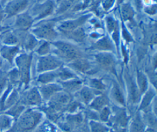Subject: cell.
I'll use <instances>...</instances> for the list:
<instances>
[{
    "instance_id": "obj_43",
    "label": "cell",
    "mask_w": 157,
    "mask_h": 132,
    "mask_svg": "<svg viewBox=\"0 0 157 132\" xmlns=\"http://www.w3.org/2000/svg\"><path fill=\"white\" fill-rule=\"evenodd\" d=\"M4 132H15L14 131V130L11 128L10 129H9V130H8L7 131H4Z\"/></svg>"
},
{
    "instance_id": "obj_34",
    "label": "cell",
    "mask_w": 157,
    "mask_h": 132,
    "mask_svg": "<svg viewBox=\"0 0 157 132\" xmlns=\"http://www.w3.org/2000/svg\"><path fill=\"white\" fill-rule=\"evenodd\" d=\"M50 51V45L48 42H44L40 45L37 50V52L41 56L48 55Z\"/></svg>"
},
{
    "instance_id": "obj_10",
    "label": "cell",
    "mask_w": 157,
    "mask_h": 132,
    "mask_svg": "<svg viewBox=\"0 0 157 132\" xmlns=\"http://www.w3.org/2000/svg\"><path fill=\"white\" fill-rule=\"evenodd\" d=\"M97 94L89 87H83L74 95V98L84 106H88Z\"/></svg>"
},
{
    "instance_id": "obj_20",
    "label": "cell",
    "mask_w": 157,
    "mask_h": 132,
    "mask_svg": "<svg viewBox=\"0 0 157 132\" xmlns=\"http://www.w3.org/2000/svg\"><path fill=\"white\" fill-rule=\"evenodd\" d=\"M90 132H108L110 127L104 123L98 120L87 121Z\"/></svg>"
},
{
    "instance_id": "obj_27",
    "label": "cell",
    "mask_w": 157,
    "mask_h": 132,
    "mask_svg": "<svg viewBox=\"0 0 157 132\" xmlns=\"http://www.w3.org/2000/svg\"><path fill=\"white\" fill-rule=\"evenodd\" d=\"M137 86L140 94H143L147 90V79L146 76L140 71L137 73Z\"/></svg>"
},
{
    "instance_id": "obj_25",
    "label": "cell",
    "mask_w": 157,
    "mask_h": 132,
    "mask_svg": "<svg viewBox=\"0 0 157 132\" xmlns=\"http://www.w3.org/2000/svg\"><path fill=\"white\" fill-rule=\"evenodd\" d=\"M58 78L62 81H66L69 79L77 78L75 74L67 68H62L61 66L56 69Z\"/></svg>"
},
{
    "instance_id": "obj_14",
    "label": "cell",
    "mask_w": 157,
    "mask_h": 132,
    "mask_svg": "<svg viewBox=\"0 0 157 132\" xmlns=\"http://www.w3.org/2000/svg\"><path fill=\"white\" fill-rule=\"evenodd\" d=\"M143 94L142 98L140 99L137 109L140 111H144L149 109L153 101L156 99V92L152 88L147 89Z\"/></svg>"
},
{
    "instance_id": "obj_6",
    "label": "cell",
    "mask_w": 157,
    "mask_h": 132,
    "mask_svg": "<svg viewBox=\"0 0 157 132\" xmlns=\"http://www.w3.org/2000/svg\"><path fill=\"white\" fill-rule=\"evenodd\" d=\"M17 64L18 67V72L20 80L28 84L29 80V69L31 62V55L23 54L17 58Z\"/></svg>"
},
{
    "instance_id": "obj_37",
    "label": "cell",
    "mask_w": 157,
    "mask_h": 132,
    "mask_svg": "<svg viewBox=\"0 0 157 132\" xmlns=\"http://www.w3.org/2000/svg\"><path fill=\"white\" fill-rule=\"evenodd\" d=\"M77 0H65L64 2L61 4L60 7H59V10L60 11H64L69 9L72 4L76 2Z\"/></svg>"
},
{
    "instance_id": "obj_24",
    "label": "cell",
    "mask_w": 157,
    "mask_h": 132,
    "mask_svg": "<svg viewBox=\"0 0 157 132\" xmlns=\"http://www.w3.org/2000/svg\"><path fill=\"white\" fill-rule=\"evenodd\" d=\"M89 87L91 88L97 95L103 93L106 88L105 85L101 79H91L89 80Z\"/></svg>"
},
{
    "instance_id": "obj_32",
    "label": "cell",
    "mask_w": 157,
    "mask_h": 132,
    "mask_svg": "<svg viewBox=\"0 0 157 132\" xmlns=\"http://www.w3.org/2000/svg\"><path fill=\"white\" fill-rule=\"evenodd\" d=\"M122 16L124 20H128L132 17L133 16V10L131 7L128 4L123 5L121 9Z\"/></svg>"
},
{
    "instance_id": "obj_41",
    "label": "cell",
    "mask_w": 157,
    "mask_h": 132,
    "mask_svg": "<svg viewBox=\"0 0 157 132\" xmlns=\"http://www.w3.org/2000/svg\"><path fill=\"white\" fill-rule=\"evenodd\" d=\"M113 0H106L105 2H104V7L105 9H107L109 8L112 4Z\"/></svg>"
},
{
    "instance_id": "obj_31",
    "label": "cell",
    "mask_w": 157,
    "mask_h": 132,
    "mask_svg": "<svg viewBox=\"0 0 157 132\" xmlns=\"http://www.w3.org/2000/svg\"><path fill=\"white\" fill-rule=\"evenodd\" d=\"M72 39L77 41H81L83 39L85 34L81 28H78L77 29H74L72 31L66 33Z\"/></svg>"
},
{
    "instance_id": "obj_39",
    "label": "cell",
    "mask_w": 157,
    "mask_h": 132,
    "mask_svg": "<svg viewBox=\"0 0 157 132\" xmlns=\"http://www.w3.org/2000/svg\"><path fill=\"white\" fill-rule=\"evenodd\" d=\"M17 42H18L17 38L13 35H9L4 39V42L7 44H15Z\"/></svg>"
},
{
    "instance_id": "obj_1",
    "label": "cell",
    "mask_w": 157,
    "mask_h": 132,
    "mask_svg": "<svg viewBox=\"0 0 157 132\" xmlns=\"http://www.w3.org/2000/svg\"><path fill=\"white\" fill-rule=\"evenodd\" d=\"M44 113L40 109H25L15 119L12 128L15 132H31L44 120Z\"/></svg>"
},
{
    "instance_id": "obj_22",
    "label": "cell",
    "mask_w": 157,
    "mask_h": 132,
    "mask_svg": "<svg viewBox=\"0 0 157 132\" xmlns=\"http://www.w3.org/2000/svg\"><path fill=\"white\" fill-rule=\"evenodd\" d=\"M13 118L7 114H0V132H4L10 129L13 124Z\"/></svg>"
},
{
    "instance_id": "obj_40",
    "label": "cell",
    "mask_w": 157,
    "mask_h": 132,
    "mask_svg": "<svg viewBox=\"0 0 157 132\" xmlns=\"http://www.w3.org/2000/svg\"><path fill=\"white\" fill-rule=\"evenodd\" d=\"M108 132H128V128L111 127Z\"/></svg>"
},
{
    "instance_id": "obj_17",
    "label": "cell",
    "mask_w": 157,
    "mask_h": 132,
    "mask_svg": "<svg viewBox=\"0 0 157 132\" xmlns=\"http://www.w3.org/2000/svg\"><path fill=\"white\" fill-rule=\"evenodd\" d=\"M110 98L111 99H110V100L112 99L115 105L121 107H124L126 106L124 95L117 84H114L111 90Z\"/></svg>"
},
{
    "instance_id": "obj_29",
    "label": "cell",
    "mask_w": 157,
    "mask_h": 132,
    "mask_svg": "<svg viewBox=\"0 0 157 132\" xmlns=\"http://www.w3.org/2000/svg\"><path fill=\"white\" fill-rule=\"evenodd\" d=\"M31 18L28 15H20L17 21V25L22 29H28L32 23Z\"/></svg>"
},
{
    "instance_id": "obj_15",
    "label": "cell",
    "mask_w": 157,
    "mask_h": 132,
    "mask_svg": "<svg viewBox=\"0 0 157 132\" xmlns=\"http://www.w3.org/2000/svg\"><path fill=\"white\" fill-rule=\"evenodd\" d=\"M60 85L63 91L72 96L73 94H75L82 87V81L77 78L62 81Z\"/></svg>"
},
{
    "instance_id": "obj_5",
    "label": "cell",
    "mask_w": 157,
    "mask_h": 132,
    "mask_svg": "<svg viewBox=\"0 0 157 132\" xmlns=\"http://www.w3.org/2000/svg\"><path fill=\"white\" fill-rule=\"evenodd\" d=\"M62 61L57 56L51 55L41 56L38 60L37 71L39 72L54 71L62 66Z\"/></svg>"
},
{
    "instance_id": "obj_13",
    "label": "cell",
    "mask_w": 157,
    "mask_h": 132,
    "mask_svg": "<svg viewBox=\"0 0 157 132\" xmlns=\"http://www.w3.org/2000/svg\"><path fill=\"white\" fill-rule=\"evenodd\" d=\"M110 103L109 97L103 93L96 95L88 104V107L96 112H98L104 107L110 106Z\"/></svg>"
},
{
    "instance_id": "obj_16",
    "label": "cell",
    "mask_w": 157,
    "mask_h": 132,
    "mask_svg": "<svg viewBox=\"0 0 157 132\" xmlns=\"http://www.w3.org/2000/svg\"><path fill=\"white\" fill-rule=\"evenodd\" d=\"M86 18V17H82L74 20H70V21L64 22L59 26V29L61 31L64 32V33H69L75 29L80 25L83 23Z\"/></svg>"
},
{
    "instance_id": "obj_18",
    "label": "cell",
    "mask_w": 157,
    "mask_h": 132,
    "mask_svg": "<svg viewBox=\"0 0 157 132\" xmlns=\"http://www.w3.org/2000/svg\"><path fill=\"white\" fill-rule=\"evenodd\" d=\"M70 63H71L69 64V66L73 69L80 72H86L91 67L90 62L83 58L76 59Z\"/></svg>"
},
{
    "instance_id": "obj_2",
    "label": "cell",
    "mask_w": 157,
    "mask_h": 132,
    "mask_svg": "<svg viewBox=\"0 0 157 132\" xmlns=\"http://www.w3.org/2000/svg\"><path fill=\"white\" fill-rule=\"evenodd\" d=\"M55 53L61 60L71 62L76 59L82 58L81 51L75 45L62 41L53 42Z\"/></svg>"
},
{
    "instance_id": "obj_42",
    "label": "cell",
    "mask_w": 157,
    "mask_h": 132,
    "mask_svg": "<svg viewBox=\"0 0 157 132\" xmlns=\"http://www.w3.org/2000/svg\"><path fill=\"white\" fill-rule=\"evenodd\" d=\"M144 132H156V129L147 127L146 129L145 130Z\"/></svg>"
},
{
    "instance_id": "obj_36",
    "label": "cell",
    "mask_w": 157,
    "mask_h": 132,
    "mask_svg": "<svg viewBox=\"0 0 157 132\" xmlns=\"http://www.w3.org/2000/svg\"><path fill=\"white\" fill-rule=\"evenodd\" d=\"M72 132H90L88 122L85 121L83 123L75 128Z\"/></svg>"
},
{
    "instance_id": "obj_21",
    "label": "cell",
    "mask_w": 157,
    "mask_h": 132,
    "mask_svg": "<svg viewBox=\"0 0 157 132\" xmlns=\"http://www.w3.org/2000/svg\"><path fill=\"white\" fill-rule=\"evenodd\" d=\"M26 109V106L23 105L20 101L7 109L6 114L10 115L13 119L17 118Z\"/></svg>"
},
{
    "instance_id": "obj_33",
    "label": "cell",
    "mask_w": 157,
    "mask_h": 132,
    "mask_svg": "<svg viewBox=\"0 0 157 132\" xmlns=\"http://www.w3.org/2000/svg\"><path fill=\"white\" fill-rule=\"evenodd\" d=\"M44 132H60L57 125L48 120L44 121Z\"/></svg>"
},
{
    "instance_id": "obj_8",
    "label": "cell",
    "mask_w": 157,
    "mask_h": 132,
    "mask_svg": "<svg viewBox=\"0 0 157 132\" xmlns=\"http://www.w3.org/2000/svg\"><path fill=\"white\" fill-rule=\"evenodd\" d=\"M146 128L141 112L138 109L136 110L131 116L128 126V132H144Z\"/></svg>"
},
{
    "instance_id": "obj_35",
    "label": "cell",
    "mask_w": 157,
    "mask_h": 132,
    "mask_svg": "<svg viewBox=\"0 0 157 132\" xmlns=\"http://www.w3.org/2000/svg\"><path fill=\"white\" fill-rule=\"evenodd\" d=\"M37 44V41L32 36H29L25 41V47L28 50H31L34 48Z\"/></svg>"
},
{
    "instance_id": "obj_11",
    "label": "cell",
    "mask_w": 157,
    "mask_h": 132,
    "mask_svg": "<svg viewBox=\"0 0 157 132\" xmlns=\"http://www.w3.org/2000/svg\"><path fill=\"white\" fill-rule=\"evenodd\" d=\"M63 90L61 85L55 83L42 84L39 88L43 101L47 102L55 93Z\"/></svg>"
},
{
    "instance_id": "obj_30",
    "label": "cell",
    "mask_w": 157,
    "mask_h": 132,
    "mask_svg": "<svg viewBox=\"0 0 157 132\" xmlns=\"http://www.w3.org/2000/svg\"><path fill=\"white\" fill-rule=\"evenodd\" d=\"M18 52V48L17 47H3L1 50V53L4 58H6L10 62L12 61L13 58Z\"/></svg>"
},
{
    "instance_id": "obj_12",
    "label": "cell",
    "mask_w": 157,
    "mask_h": 132,
    "mask_svg": "<svg viewBox=\"0 0 157 132\" xmlns=\"http://www.w3.org/2000/svg\"><path fill=\"white\" fill-rule=\"evenodd\" d=\"M34 33L38 37L47 40H52L56 36V33L53 29L52 23L42 25L40 27L34 29Z\"/></svg>"
},
{
    "instance_id": "obj_7",
    "label": "cell",
    "mask_w": 157,
    "mask_h": 132,
    "mask_svg": "<svg viewBox=\"0 0 157 132\" xmlns=\"http://www.w3.org/2000/svg\"><path fill=\"white\" fill-rule=\"evenodd\" d=\"M20 101L25 106L29 107H40L44 103L39 89L36 87L26 91L20 98Z\"/></svg>"
},
{
    "instance_id": "obj_23",
    "label": "cell",
    "mask_w": 157,
    "mask_h": 132,
    "mask_svg": "<svg viewBox=\"0 0 157 132\" xmlns=\"http://www.w3.org/2000/svg\"><path fill=\"white\" fill-rule=\"evenodd\" d=\"M58 78L57 71H51L42 72L40 75L39 76L37 81L42 84H46L49 83H52L56 79Z\"/></svg>"
},
{
    "instance_id": "obj_9",
    "label": "cell",
    "mask_w": 157,
    "mask_h": 132,
    "mask_svg": "<svg viewBox=\"0 0 157 132\" xmlns=\"http://www.w3.org/2000/svg\"><path fill=\"white\" fill-rule=\"evenodd\" d=\"M96 62L101 68L107 71H113L115 68V61L113 56L109 53L102 52L95 56Z\"/></svg>"
},
{
    "instance_id": "obj_19",
    "label": "cell",
    "mask_w": 157,
    "mask_h": 132,
    "mask_svg": "<svg viewBox=\"0 0 157 132\" xmlns=\"http://www.w3.org/2000/svg\"><path fill=\"white\" fill-rule=\"evenodd\" d=\"M27 0H13L7 6V11L9 14H15L23 10L27 5Z\"/></svg>"
},
{
    "instance_id": "obj_3",
    "label": "cell",
    "mask_w": 157,
    "mask_h": 132,
    "mask_svg": "<svg viewBox=\"0 0 157 132\" xmlns=\"http://www.w3.org/2000/svg\"><path fill=\"white\" fill-rule=\"evenodd\" d=\"M111 107L112 114L107 125L110 127L128 128L131 116L124 107L113 105Z\"/></svg>"
},
{
    "instance_id": "obj_44",
    "label": "cell",
    "mask_w": 157,
    "mask_h": 132,
    "mask_svg": "<svg viewBox=\"0 0 157 132\" xmlns=\"http://www.w3.org/2000/svg\"><path fill=\"white\" fill-rule=\"evenodd\" d=\"M1 61H0V66H1Z\"/></svg>"
},
{
    "instance_id": "obj_4",
    "label": "cell",
    "mask_w": 157,
    "mask_h": 132,
    "mask_svg": "<svg viewBox=\"0 0 157 132\" xmlns=\"http://www.w3.org/2000/svg\"><path fill=\"white\" fill-rule=\"evenodd\" d=\"M72 99V95L63 90H61L55 93L46 102V106L58 113L65 114L66 108Z\"/></svg>"
},
{
    "instance_id": "obj_28",
    "label": "cell",
    "mask_w": 157,
    "mask_h": 132,
    "mask_svg": "<svg viewBox=\"0 0 157 132\" xmlns=\"http://www.w3.org/2000/svg\"><path fill=\"white\" fill-rule=\"evenodd\" d=\"M111 114H112V109H111L110 106H105L98 112V120L107 124L108 121L109 120Z\"/></svg>"
},
{
    "instance_id": "obj_26",
    "label": "cell",
    "mask_w": 157,
    "mask_h": 132,
    "mask_svg": "<svg viewBox=\"0 0 157 132\" xmlns=\"http://www.w3.org/2000/svg\"><path fill=\"white\" fill-rule=\"evenodd\" d=\"M94 49L99 50H110L113 49L111 41L107 37L102 38L94 45Z\"/></svg>"
},
{
    "instance_id": "obj_38",
    "label": "cell",
    "mask_w": 157,
    "mask_h": 132,
    "mask_svg": "<svg viewBox=\"0 0 157 132\" xmlns=\"http://www.w3.org/2000/svg\"><path fill=\"white\" fill-rule=\"evenodd\" d=\"M7 77L3 72H0V96L6 85Z\"/></svg>"
}]
</instances>
